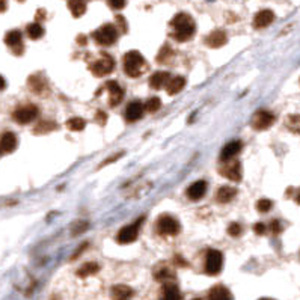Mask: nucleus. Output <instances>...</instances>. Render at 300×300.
Listing matches in <instances>:
<instances>
[{
  "label": "nucleus",
  "instance_id": "10",
  "mask_svg": "<svg viewBox=\"0 0 300 300\" xmlns=\"http://www.w3.org/2000/svg\"><path fill=\"white\" fill-rule=\"evenodd\" d=\"M5 44L8 47H11L12 52H14V55H17V56H20L24 52L23 35H21L20 30H11V32H8L6 36H5Z\"/></svg>",
  "mask_w": 300,
  "mask_h": 300
},
{
  "label": "nucleus",
  "instance_id": "25",
  "mask_svg": "<svg viewBox=\"0 0 300 300\" xmlns=\"http://www.w3.org/2000/svg\"><path fill=\"white\" fill-rule=\"evenodd\" d=\"M159 300H181V294L178 291V287L174 284H166L163 287L162 297Z\"/></svg>",
  "mask_w": 300,
  "mask_h": 300
},
{
  "label": "nucleus",
  "instance_id": "18",
  "mask_svg": "<svg viewBox=\"0 0 300 300\" xmlns=\"http://www.w3.org/2000/svg\"><path fill=\"white\" fill-rule=\"evenodd\" d=\"M207 193V182L199 180L195 181L189 189H187V196H189L192 201H198L201 198H204V195Z\"/></svg>",
  "mask_w": 300,
  "mask_h": 300
},
{
  "label": "nucleus",
  "instance_id": "42",
  "mask_svg": "<svg viewBox=\"0 0 300 300\" xmlns=\"http://www.w3.org/2000/svg\"><path fill=\"white\" fill-rule=\"evenodd\" d=\"M6 8H8V5H6V0H0V12H5V11H6Z\"/></svg>",
  "mask_w": 300,
  "mask_h": 300
},
{
  "label": "nucleus",
  "instance_id": "31",
  "mask_svg": "<svg viewBox=\"0 0 300 300\" xmlns=\"http://www.w3.org/2000/svg\"><path fill=\"white\" fill-rule=\"evenodd\" d=\"M98 270H100L98 264H95V262H86V264H83V266L77 270V275H79L80 278H86V276L95 275Z\"/></svg>",
  "mask_w": 300,
  "mask_h": 300
},
{
  "label": "nucleus",
  "instance_id": "28",
  "mask_svg": "<svg viewBox=\"0 0 300 300\" xmlns=\"http://www.w3.org/2000/svg\"><path fill=\"white\" fill-rule=\"evenodd\" d=\"M285 127L291 133L300 134V115H288L285 120Z\"/></svg>",
  "mask_w": 300,
  "mask_h": 300
},
{
  "label": "nucleus",
  "instance_id": "16",
  "mask_svg": "<svg viewBox=\"0 0 300 300\" xmlns=\"http://www.w3.org/2000/svg\"><path fill=\"white\" fill-rule=\"evenodd\" d=\"M143 110H145L143 103H140V101H131L127 106V109H125V120L128 122H134V121L140 120L142 115H143Z\"/></svg>",
  "mask_w": 300,
  "mask_h": 300
},
{
  "label": "nucleus",
  "instance_id": "40",
  "mask_svg": "<svg viewBox=\"0 0 300 300\" xmlns=\"http://www.w3.org/2000/svg\"><path fill=\"white\" fill-rule=\"evenodd\" d=\"M266 230H267V228H266V225H264V223H261V222L256 223L255 227H253V231H255V234H258V236H262V234L266 233Z\"/></svg>",
  "mask_w": 300,
  "mask_h": 300
},
{
  "label": "nucleus",
  "instance_id": "8",
  "mask_svg": "<svg viewBox=\"0 0 300 300\" xmlns=\"http://www.w3.org/2000/svg\"><path fill=\"white\" fill-rule=\"evenodd\" d=\"M140 220H137L136 223H131V225H127V227L121 228L118 236H117V241L120 244H128V243H133L137 236H139V228H140Z\"/></svg>",
  "mask_w": 300,
  "mask_h": 300
},
{
  "label": "nucleus",
  "instance_id": "36",
  "mask_svg": "<svg viewBox=\"0 0 300 300\" xmlns=\"http://www.w3.org/2000/svg\"><path fill=\"white\" fill-rule=\"evenodd\" d=\"M117 29H120L122 33H127L128 32V24L125 21V18L122 15H118L117 17Z\"/></svg>",
  "mask_w": 300,
  "mask_h": 300
},
{
  "label": "nucleus",
  "instance_id": "27",
  "mask_svg": "<svg viewBox=\"0 0 300 300\" xmlns=\"http://www.w3.org/2000/svg\"><path fill=\"white\" fill-rule=\"evenodd\" d=\"M26 32H27V36H29L30 40H40L41 36L44 35V27H43L38 21H36V23L27 24Z\"/></svg>",
  "mask_w": 300,
  "mask_h": 300
},
{
  "label": "nucleus",
  "instance_id": "33",
  "mask_svg": "<svg viewBox=\"0 0 300 300\" xmlns=\"http://www.w3.org/2000/svg\"><path fill=\"white\" fill-rule=\"evenodd\" d=\"M272 207H273V204H272L270 199H259L256 202V210L259 213H269L272 210Z\"/></svg>",
  "mask_w": 300,
  "mask_h": 300
},
{
  "label": "nucleus",
  "instance_id": "35",
  "mask_svg": "<svg viewBox=\"0 0 300 300\" xmlns=\"http://www.w3.org/2000/svg\"><path fill=\"white\" fill-rule=\"evenodd\" d=\"M125 0H107V5L112 8V9H115V11H120V9H122L124 6H125Z\"/></svg>",
  "mask_w": 300,
  "mask_h": 300
},
{
  "label": "nucleus",
  "instance_id": "47",
  "mask_svg": "<svg viewBox=\"0 0 300 300\" xmlns=\"http://www.w3.org/2000/svg\"><path fill=\"white\" fill-rule=\"evenodd\" d=\"M18 2H24V0H18Z\"/></svg>",
  "mask_w": 300,
  "mask_h": 300
},
{
  "label": "nucleus",
  "instance_id": "19",
  "mask_svg": "<svg viewBox=\"0 0 300 300\" xmlns=\"http://www.w3.org/2000/svg\"><path fill=\"white\" fill-rule=\"evenodd\" d=\"M169 79H171L169 72H166V71H157V72L153 74L151 77H149V86L154 88V89H162V88L166 86V83L169 82Z\"/></svg>",
  "mask_w": 300,
  "mask_h": 300
},
{
  "label": "nucleus",
  "instance_id": "21",
  "mask_svg": "<svg viewBox=\"0 0 300 300\" xmlns=\"http://www.w3.org/2000/svg\"><path fill=\"white\" fill-rule=\"evenodd\" d=\"M236 195H237V189L230 185H223L217 192V201L220 204H227V202H231L236 198Z\"/></svg>",
  "mask_w": 300,
  "mask_h": 300
},
{
  "label": "nucleus",
  "instance_id": "29",
  "mask_svg": "<svg viewBox=\"0 0 300 300\" xmlns=\"http://www.w3.org/2000/svg\"><path fill=\"white\" fill-rule=\"evenodd\" d=\"M85 127H86V121L79 117L69 118L66 121V128L71 131H82V130H85Z\"/></svg>",
  "mask_w": 300,
  "mask_h": 300
},
{
  "label": "nucleus",
  "instance_id": "2",
  "mask_svg": "<svg viewBox=\"0 0 300 300\" xmlns=\"http://www.w3.org/2000/svg\"><path fill=\"white\" fill-rule=\"evenodd\" d=\"M143 66H145V59L143 56L136 52V50H131L128 53H125L124 56V71L128 77H139L142 71H143Z\"/></svg>",
  "mask_w": 300,
  "mask_h": 300
},
{
  "label": "nucleus",
  "instance_id": "48",
  "mask_svg": "<svg viewBox=\"0 0 300 300\" xmlns=\"http://www.w3.org/2000/svg\"><path fill=\"white\" fill-rule=\"evenodd\" d=\"M193 300H201V299H193Z\"/></svg>",
  "mask_w": 300,
  "mask_h": 300
},
{
  "label": "nucleus",
  "instance_id": "9",
  "mask_svg": "<svg viewBox=\"0 0 300 300\" xmlns=\"http://www.w3.org/2000/svg\"><path fill=\"white\" fill-rule=\"evenodd\" d=\"M275 115L269 110H258L252 118V127L255 130H267L273 125Z\"/></svg>",
  "mask_w": 300,
  "mask_h": 300
},
{
  "label": "nucleus",
  "instance_id": "3",
  "mask_svg": "<svg viewBox=\"0 0 300 300\" xmlns=\"http://www.w3.org/2000/svg\"><path fill=\"white\" fill-rule=\"evenodd\" d=\"M92 38L95 40V43L98 46L109 47L112 44H115V41L118 40V29H117L115 24L106 23V24H103L100 29H97L92 33Z\"/></svg>",
  "mask_w": 300,
  "mask_h": 300
},
{
  "label": "nucleus",
  "instance_id": "14",
  "mask_svg": "<svg viewBox=\"0 0 300 300\" xmlns=\"http://www.w3.org/2000/svg\"><path fill=\"white\" fill-rule=\"evenodd\" d=\"M275 20V12L270 9H262L259 11L255 18H253V27L255 29H264L267 26H270Z\"/></svg>",
  "mask_w": 300,
  "mask_h": 300
},
{
  "label": "nucleus",
  "instance_id": "45",
  "mask_svg": "<svg viewBox=\"0 0 300 300\" xmlns=\"http://www.w3.org/2000/svg\"><path fill=\"white\" fill-rule=\"evenodd\" d=\"M294 201L300 205V189L297 190V193H296V196H294Z\"/></svg>",
  "mask_w": 300,
  "mask_h": 300
},
{
  "label": "nucleus",
  "instance_id": "39",
  "mask_svg": "<svg viewBox=\"0 0 300 300\" xmlns=\"http://www.w3.org/2000/svg\"><path fill=\"white\" fill-rule=\"evenodd\" d=\"M76 225H77V227L72 230V234H74V236H77L79 233H83L85 230H88V223H86V222H82V223H76Z\"/></svg>",
  "mask_w": 300,
  "mask_h": 300
},
{
  "label": "nucleus",
  "instance_id": "7",
  "mask_svg": "<svg viewBox=\"0 0 300 300\" xmlns=\"http://www.w3.org/2000/svg\"><path fill=\"white\" fill-rule=\"evenodd\" d=\"M223 266V255L220 250L211 249L207 252V258H205V272L208 275H219Z\"/></svg>",
  "mask_w": 300,
  "mask_h": 300
},
{
  "label": "nucleus",
  "instance_id": "1",
  "mask_svg": "<svg viewBox=\"0 0 300 300\" xmlns=\"http://www.w3.org/2000/svg\"><path fill=\"white\" fill-rule=\"evenodd\" d=\"M171 26L174 29L172 36L180 43H185V41L192 40L196 32V24H195L193 18L189 14H184V12L177 14L172 18Z\"/></svg>",
  "mask_w": 300,
  "mask_h": 300
},
{
  "label": "nucleus",
  "instance_id": "37",
  "mask_svg": "<svg viewBox=\"0 0 300 300\" xmlns=\"http://www.w3.org/2000/svg\"><path fill=\"white\" fill-rule=\"evenodd\" d=\"M168 55H171V49L168 47V46H165L162 50H160V53H159V56H157V62L159 63H163V62H166L168 60Z\"/></svg>",
  "mask_w": 300,
  "mask_h": 300
},
{
  "label": "nucleus",
  "instance_id": "24",
  "mask_svg": "<svg viewBox=\"0 0 300 300\" xmlns=\"http://www.w3.org/2000/svg\"><path fill=\"white\" fill-rule=\"evenodd\" d=\"M27 85H29V88H30L36 95H41V94H44V91H47V83H46V80L41 79V77H38V76H30Z\"/></svg>",
  "mask_w": 300,
  "mask_h": 300
},
{
  "label": "nucleus",
  "instance_id": "23",
  "mask_svg": "<svg viewBox=\"0 0 300 300\" xmlns=\"http://www.w3.org/2000/svg\"><path fill=\"white\" fill-rule=\"evenodd\" d=\"M184 86H185V79L181 76H177V77L169 79V82L166 83V91L169 95H175V94L181 92Z\"/></svg>",
  "mask_w": 300,
  "mask_h": 300
},
{
  "label": "nucleus",
  "instance_id": "5",
  "mask_svg": "<svg viewBox=\"0 0 300 300\" xmlns=\"http://www.w3.org/2000/svg\"><path fill=\"white\" fill-rule=\"evenodd\" d=\"M157 233L160 236H177L180 233V222L168 214H163L157 220Z\"/></svg>",
  "mask_w": 300,
  "mask_h": 300
},
{
  "label": "nucleus",
  "instance_id": "32",
  "mask_svg": "<svg viewBox=\"0 0 300 300\" xmlns=\"http://www.w3.org/2000/svg\"><path fill=\"white\" fill-rule=\"evenodd\" d=\"M143 107L146 112H149V114H154V112H157L162 107V100L159 97H153L143 104Z\"/></svg>",
  "mask_w": 300,
  "mask_h": 300
},
{
  "label": "nucleus",
  "instance_id": "6",
  "mask_svg": "<svg viewBox=\"0 0 300 300\" xmlns=\"http://www.w3.org/2000/svg\"><path fill=\"white\" fill-rule=\"evenodd\" d=\"M115 69V60L110 55H101V59L91 65V71L95 77H104Z\"/></svg>",
  "mask_w": 300,
  "mask_h": 300
},
{
  "label": "nucleus",
  "instance_id": "15",
  "mask_svg": "<svg viewBox=\"0 0 300 300\" xmlns=\"http://www.w3.org/2000/svg\"><path fill=\"white\" fill-rule=\"evenodd\" d=\"M241 148H243V145H241L240 140H233V142L227 143V145L223 146L222 153H220V159L223 162H228V160L234 159L241 151Z\"/></svg>",
  "mask_w": 300,
  "mask_h": 300
},
{
  "label": "nucleus",
  "instance_id": "13",
  "mask_svg": "<svg viewBox=\"0 0 300 300\" xmlns=\"http://www.w3.org/2000/svg\"><path fill=\"white\" fill-rule=\"evenodd\" d=\"M17 145H18V139L12 131H6L0 136V151L2 153H5V154L12 153L17 148Z\"/></svg>",
  "mask_w": 300,
  "mask_h": 300
},
{
  "label": "nucleus",
  "instance_id": "44",
  "mask_svg": "<svg viewBox=\"0 0 300 300\" xmlns=\"http://www.w3.org/2000/svg\"><path fill=\"white\" fill-rule=\"evenodd\" d=\"M5 88H6V80L2 76H0V91H3Z\"/></svg>",
  "mask_w": 300,
  "mask_h": 300
},
{
  "label": "nucleus",
  "instance_id": "38",
  "mask_svg": "<svg viewBox=\"0 0 300 300\" xmlns=\"http://www.w3.org/2000/svg\"><path fill=\"white\" fill-rule=\"evenodd\" d=\"M270 230H272L273 234H281V233H282V225H281V222H279V220H272Z\"/></svg>",
  "mask_w": 300,
  "mask_h": 300
},
{
  "label": "nucleus",
  "instance_id": "11",
  "mask_svg": "<svg viewBox=\"0 0 300 300\" xmlns=\"http://www.w3.org/2000/svg\"><path fill=\"white\" fill-rule=\"evenodd\" d=\"M219 172H220L225 178H228V180H231V181H236V182L241 181V165H240L239 162L225 163V165L219 169Z\"/></svg>",
  "mask_w": 300,
  "mask_h": 300
},
{
  "label": "nucleus",
  "instance_id": "43",
  "mask_svg": "<svg viewBox=\"0 0 300 300\" xmlns=\"http://www.w3.org/2000/svg\"><path fill=\"white\" fill-rule=\"evenodd\" d=\"M77 41H79L80 46H86V36H85V35H80L79 38H77Z\"/></svg>",
  "mask_w": 300,
  "mask_h": 300
},
{
  "label": "nucleus",
  "instance_id": "30",
  "mask_svg": "<svg viewBox=\"0 0 300 300\" xmlns=\"http://www.w3.org/2000/svg\"><path fill=\"white\" fill-rule=\"evenodd\" d=\"M56 128H58L56 122H53V121H43V122H40L38 125L35 127L33 133L35 134H46V133H50V131H53Z\"/></svg>",
  "mask_w": 300,
  "mask_h": 300
},
{
  "label": "nucleus",
  "instance_id": "26",
  "mask_svg": "<svg viewBox=\"0 0 300 300\" xmlns=\"http://www.w3.org/2000/svg\"><path fill=\"white\" fill-rule=\"evenodd\" d=\"M68 8H69L72 17H76V18L82 17L86 12V3L83 2V0H69Z\"/></svg>",
  "mask_w": 300,
  "mask_h": 300
},
{
  "label": "nucleus",
  "instance_id": "12",
  "mask_svg": "<svg viewBox=\"0 0 300 300\" xmlns=\"http://www.w3.org/2000/svg\"><path fill=\"white\" fill-rule=\"evenodd\" d=\"M106 88H107V91H109V104H110L112 107L118 106V104L122 101V98H124V91H122V88H121L115 80H109V82L106 83Z\"/></svg>",
  "mask_w": 300,
  "mask_h": 300
},
{
  "label": "nucleus",
  "instance_id": "4",
  "mask_svg": "<svg viewBox=\"0 0 300 300\" xmlns=\"http://www.w3.org/2000/svg\"><path fill=\"white\" fill-rule=\"evenodd\" d=\"M38 115H40L38 107L33 106V104H26V106H21V107H18L17 110H14L12 120H14L17 124L26 125V124L32 122L33 120L38 118Z\"/></svg>",
  "mask_w": 300,
  "mask_h": 300
},
{
  "label": "nucleus",
  "instance_id": "22",
  "mask_svg": "<svg viewBox=\"0 0 300 300\" xmlns=\"http://www.w3.org/2000/svg\"><path fill=\"white\" fill-rule=\"evenodd\" d=\"M133 296V290L127 285H115L112 288V299L114 300H128Z\"/></svg>",
  "mask_w": 300,
  "mask_h": 300
},
{
  "label": "nucleus",
  "instance_id": "46",
  "mask_svg": "<svg viewBox=\"0 0 300 300\" xmlns=\"http://www.w3.org/2000/svg\"><path fill=\"white\" fill-rule=\"evenodd\" d=\"M259 300H273V299H259Z\"/></svg>",
  "mask_w": 300,
  "mask_h": 300
},
{
  "label": "nucleus",
  "instance_id": "20",
  "mask_svg": "<svg viewBox=\"0 0 300 300\" xmlns=\"http://www.w3.org/2000/svg\"><path fill=\"white\" fill-rule=\"evenodd\" d=\"M208 300H233V294L223 285H216L208 293Z\"/></svg>",
  "mask_w": 300,
  "mask_h": 300
},
{
  "label": "nucleus",
  "instance_id": "17",
  "mask_svg": "<svg viewBox=\"0 0 300 300\" xmlns=\"http://www.w3.org/2000/svg\"><path fill=\"white\" fill-rule=\"evenodd\" d=\"M227 41H228V36L223 30H214L205 38V44L208 47H213V49H219V47L225 46Z\"/></svg>",
  "mask_w": 300,
  "mask_h": 300
},
{
  "label": "nucleus",
  "instance_id": "41",
  "mask_svg": "<svg viewBox=\"0 0 300 300\" xmlns=\"http://www.w3.org/2000/svg\"><path fill=\"white\" fill-rule=\"evenodd\" d=\"M97 121H98V124H106V121H107V115L104 114V112H98L97 114Z\"/></svg>",
  "mask_w": 300,
  "mask_h": 300
},
{
  "label": "nucleus",
  "instance_id": "34",
  "mask_svg": "<svg viewBox=\"0 0 300 300\" xmlns=\"http://www.w3.org/2000/svg\"><path fill=\"white\" fill-rule=\"evenodd\" d=\"M241 233H243V230H241V225H240V223H231V225H230L228 234H230L231 237H239Z\"/></svg>",
  "mask_w": 300,
  "mask_h": 300
}]
</instances>
